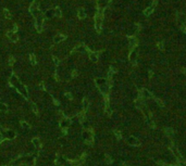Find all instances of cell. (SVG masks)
Wrapping results in <instances>:
<instances>
[{
    "label": "cell",
    "mask_w": 186,
    "mask_h": 166,
    "mask_svg": "<svg viewBox=\"0 0 186 166\" xmlns=\"http://www.w3.org/2000/svg\"><path fill=\"white\" fill-rule=\"evenodd\" d=\"M11 84L13 85L14 87L17 89H19V91L21 92L22 94H23L25 98H28V94H27V89L25 88V87L23 86V85L21 84V82H20L19 79L17 78V76L15 75H12L11 76Z\"/></svg>",
    "instance_id": "1"
},
{
    "label": "cell",
    "mask_w": 186,
    "mask_h": 166,
    "mask_svg": "<svg viewBox=\"0 0 186 166\" xmlns=\"http://www.w3.org/2000/svg\"><path fill=\"white\" fill-rule=\"evenodd\" d=\"M101 27H102V10L99 9L97 14L95 15V28L98 33L101 32Z\"/></svg>",
    "instance_id": "2"
},
{
    "label": "cell",
    "mask_w": 186,
    "mask_h": 166,
    "mask_svg": "<svg viewBox=\"0 0 186 166\" xmlns=\"http://www.w3.org/2000/svg\"><path fill=\"white\" fill-rule=\"evenodd\" d=\"M56 164L58 166H71L72 165V162L66 160L65 157L62 156V155H58L56 159Z\"/></svg>",
    "instance_id": "3"
},
{
    "label": "cell",
    "mask_w": 186,
    "mask_h": 166,
    "mask_svg": "<svg viewBox=\"0 0 186 166\" xmlns=\"http://www.w3.org/2000/svg\"><path fill=\"white\" fill-rule=\"evenodd\" d=\"M42 25H44V17L41 14H39L38 17H36V20H35V27L38 33H41Z\"/></svg>",
    "instance_id": "4"
},
{
    "label": "cell",
    "mask_w": 186,
    "mask_h": 166,
    "mask_svg": "<svg viewBox=\"0 0 186 166\" xmlns=\"http://www.w3.org/2000/svg\"><path fill=\"white\" fill-rule=\"evenodd\" d=\"M29 13H31L32 15H35V17H38L40 14V10H39V8H38V3L36 2V1L32 2L31 7H29Z\"/></svg>",
    "instance_id": "5"
},
{
    "label": "cell",
    "mask_w": 186,
    "mask_h": 166,
    "mask_svg": "<svg viewBox=\"0 0 186 166\" xmlns=\"http://www.w3.org/2000/svg\"><path fill=\"white\" fill-rule=\"evenodd\" d=\"M179 24L183 32H186V19L184 15H179Z\"/></svg>",
    "instance_id": "6"
},
{
    "label": "cell",
    "mask_w": 186,
    "mask_h": 166,
    "mask_svg": "<svg viewBox=\"0 0 186 166\" xmlns=\"http://www.w3.org/2000/svg\"><path fill=\"white\" fill-rule=\"evenodd\" d=\"M2 136H5L6 139H13L15 138V133L12 130H5L2 133Z\"/></svg>",
    "instance_id": "7"
},
{
    "label": "cell",
    "mask_w": 186,
    "mask_h": 166,
    "mask_svg": "<svg viewBox=\"0 0 186 166\" xmlns=\"http://www.w3.org/2000/svg\"><path fill=\"white\" fill-rule=\"evenodd\" d=\"M65 38H66V36L63 35V34H57L53 38V41H54V44H59V42L63 41Z\"/></svg>",
    "instance_id": "8"
},
{
    "label": "cell",
    "mask_w": 186,
    "mask_h": 166,
    "mask_svg": "<svg viewBox=\"0 0 186 166\" xmlns=\"http://www.w3.org/2000/svg\"><path fill=\"white\" fill-rule=\"evenodd\" d=\"M157 5V1H153L152 3L150 5V7H148L146 10L144 11V14L145 15H150L151 13H152V11H153V9H155V6Z\"/></svg>",
    "instance_id": "9"
},
{
    "label": "cell",
    "mask_w": 186,
    "mask_h": 166,
    "mask_svg": "<svg viewBox=\"0 0 186 166\" xmlns=\"http://www.w3.org/2000/svg\"><path fill=\"white\" fill-rule=\"evenodd\" d=\"M7 36L10 38V40L13 42L17 41L19 40V37H17V35H15V33H13V32H9V33H7Z\"/></svg>",
    "instance_id": "10"
},
{
    "label": "cell",
    "mask_w": 186,
    "mask_h": 166,
    "mask_svg": "<svg viewBox=\"0 0 186 166\" xmlns=\"http://www.w3.org/2000/svg\"><path fill=\"white\" fill-rule=\"evenodd\" d=\"M69 125H70V119H68V118H64L60 122V126H61V128H63V129L68 128Z\"/></svg>",
    "instance_id": "11"
},
{
    "label": "cell",
    "mask_w": 186,
    "mask_h": 166,
    "mask_svg": "<svg viewBox=\"0 0 186 166\" xmlns=\"http://www.w3.org/2000/svg\"><path fill=\"white\" fill-rule=\"evenodd\" d=\"M52 17H54V10H52V9L47 10L45 13V17L46 19H51Z\"/></svg>",
    "instance_id": "12"
},
{
    "label": "cell",
    "mask_w": 186,
    "mask_h": 166,
    "mask_svg": "<svg viewBox=\"0 0 186 166\" xmlns=\"http://www.w3.org/2000/svg\"><path fill=\"white\" fill-rule=\"evenodd\" d=\"M83 136H84V138L86 139V142H88V143L92 142V133H90L89 131H85V133H83Z\"/></svg>",
    "instance_id": "13"
},
{
    "label": "cell",
    "mask_w": 186,
    "mask_h": 166,
    "mask_svg": "<svg viewBox=\"0 0 186 166\" xmlns=\"http://www.w3.org/2000/svg\"><path fill=\"white\" fill-rule=\"evenodd\" d=\"M77 17H78V19H85V17H86V13H85L84 9H78Z\"/></svg>",
    "instance_id": "14"
},
{
    "label": "cell",
    "mask_w": 186,
    "mask_h": 166,
    "mask_svg": "<svg viewBox=\"0 0 186 166\" xmlns=\"http://www.w3.org/2000/svg\"><path fill=\"white\" fill-rule=\"evenodd\" d=\"M62 15V12H61V9L59 7H56L54 8V17H61Z\"/></svg>",
    "instance_id": "15"
},
{
    "label": "cell",
    "mask_w": 186,
    "mask_h": 166,
    "mask_svg": "<svg viewBox=\"0 0 186 166\" xmlns=\"http://www.w3.org/2000/svg\"><path fill=\"white\" fill-rule=\"evenodd\" d=\"M89 58H90V60L94 61V62H96L97 60H98V55H97L96 52H90V53H89Z\"/></svg>",
    "instance_id": "16"
},
{
    "label": "cell",
    "mask_w": 186,
    "mask_h": 166,
    "mask_svg": "<svg viewBox=\"0 0 186 166\" xmlns=\"http://www.w3.org/2000/svg\"><path fill=\"white\" fill-rule=\"evenodd\" d=\"M32 142H33L34 144H35L36 147H38V148H40V145H41V143H40V139H39V138H33Z\"/></svg>",
    "instance_id": "17"
},
{
    "label": "cell",
    "mask_w": 186,
    "mask_h": 166,
    "mask_svg": "<svg viewBox=\"0 0 186 166\" xmlns=\"http://www.w3.org/2000/svg\"><path fill=\"white\" fill-rule=\"evenodd\" d=\"M29 60H31V64H32V65H36L37 61H36V58H35L34 54H31V55H29Z\"/></svg>",
    "instance_id": "18"
},
{
    "label": "cell",
    "mask_w": 186,
    "mask_h": 166,
    "mask_svg": "<svg viewBox=\"0 0 186 166\" xmlns=\"http://www.w3.org/2000/svg\"><path fill=\"white\" fill-rule=\"evenodd\" d=\"M3 14H5L6 19H11V17H12L11 13L9 12V10H8V9H5V10H3Z\"/></svg>",
    "instance_id": "19"
},
{
    "label": "cell",
    "mask_w": 186,
    "mask_h": 166,
    "mask_svg": "<svg viewBox=\"0 0 186 166\" xmlns=\"http://www.w3.org/2000/svg\"><path fill=\"white\" fill-rule=\"evenodd\" d=\"M83 105H84V110H87V108H88V100L87 99H84V101H83Z\"/></svg>",
    "instance_id": "20"
},
{
    "label": "cell",
    "mask_w": 186,
    "mask_h": 166,
    "mask_svg": "<svg viewBox=\"0 0 186 166\" xmlns=\"http://www.w3.org/2000/svg\"><path fill=\"white\" fill-rule=\"evenodd\" d=\"M21 126L23 127V128H27V129L31 128V126H29L27 123H25V122H21Z\"/></svg>",
    "instance_id": "21"
},
{
    "label": "cell",
    "mask_w": 186,
    "mask_h": 166,
    "mask_svg": "<svg viewBox=\"0 0 186 166\" xmlns=\"http://www.w3.org/2000/svg\"><path fill=\"white\" fill-rule=\"evenodd\" d=\"M31 106H32V110H33V112H35L36 114L38 113V110H37V106H36L34 103H31Z\"/></svg>",
    "instance_id": "22"
},
{
    "label": "cell",
    "mask_w": 186,
    "mask_h": 166,
    "mask_svg": "<svg viewBox=\"0 0 186 166\" xmlns=\"http://www.w3.org/2000/svg\"><path fill=\"white\" fill-rule=\"evenodd\" d=\"M0 108H2L3 112H7V111H8V106L6 104H3V103H0Z\"/></svg>",
    "instance_id": "23"
},
{
    "label": "cell",
    "mask_w": 186,
    "mask_h": 166,
    "mask_svg": "<svg viewBox=\"0 0 186 166\" xmlns=\"http://www.w3.org/2000/svg\"><path fill=\"white\" fill-rule=\"evenodd\" d=\"M52 60H53L54 64H56L57 66L59 65V60H58V58H57V56H52Z\"/></svg>",
    "instance_id": "24"
},
{
    "label": "cell",
    "mask_w": 186,
    "mask_h": 166,
    "mask_svg": "<svg viewBox=\"0 0 186 166\" xmlns=\"http://www.w3.org/2000/svg\"><path fill=\"white\" fill-rule=\"evenodd\" d=\"M13 63H14V58H12V56H11L10 60H9V65L12 66V65H13Z\"/></svg>",
    "instance_id": "25"
},
{
    "label": "cell",
    "mask_w": 186,
    "mask_h": 166,
    "mask_svg": "<svg viewBox=\"0 0 186 166\" xmlns=\"http://www.w3.org/2000/svg\"><path fill=\"white\" fill-rule=\"evenodd\" d=\"M76 74H77V71L74 70L73 72H72V77H76Z\"/></svg>",
    "instance_id": "26"
},
{
    "label": "cell",
    "mask_w": 186,
    "mask_h": 166,
    "mask_svg": "<svg viewBox=\"0 0 186 166\" xmlns=\"http://www.w3.org/2000/svg\"><path fill=\"white\" fill-rule=\"evenodd\" d=\"M17 26L14 25L13 26V29H12V32H13V33H17Z\"/></svg>",
    "instance_id": "27"
},
{
    "label": "cell",
    "mask_w": 186,
    "mask_h": 166,
    "mask_svg": "<svg viewBox=\"0 0 186 166\" xmlns=\"http://www.w3.org/2000/svg\"><path fill=\"white\" fill-rule=\"evenodd\" d=\"M66 97H68L69 99H72V96H71V94H66Z\"/></svg>",
    "instance_id": "28"
},
{
    "label": "cell",
    "mask_w": 186,
    "mask_h": 166,
    "mask_svg": "<svg viewBox=\"0 0 186 166\" xmlns=\"http://www.w3.org/2000/svg\"><path fill=\"white\" fill-rule=\"evenodd\" d=\"M5 166H11V165H5Z\"/></svg>",
    "instance_id": "29"
}]
</instances>
